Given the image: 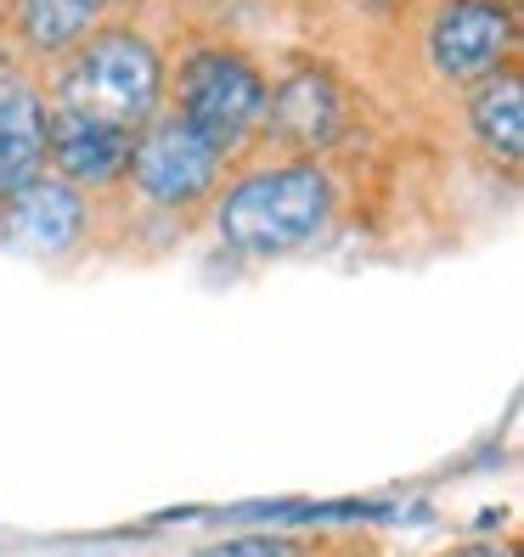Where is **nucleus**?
<instances>
[{"mask_svg":"<svg viewBox=\"0 0 524 557\" xmlns=\"http://www.w3.org/2000/svg\"><path fill=\"white\" fill-rule=\"evenodd\" d=\"M344 214V181L327 158H282V152H254L232 163L220 181L204 220L220 243V253L243 259V265H271L293 259L316 243Z\"/></svg>","mask_w":524,"mask_h":557,"instance_id":"f257e3e1","label":"nucleus"},{"mask_svg":"<svg viewBox=\"0 0 524 557\" xmlns=\"http://www.w3.org/2000/svg\"><path fill=\"white\" fill-rule=\"evenodd\" d=\"M51 108L85 113L119 129H142L163 113L170 90V46L147 17H108L90 40H80L62 62L40 74Z\"/></svg>","mask_w":524,"mask_h":557,"instance_id":"f03ea898","label":"nucleus"},{"mask_svg":"<svg viewBox=\"0 0 524 557\" xmlns=\"http://www.w3.org/2000/svg\"><path fill=\"white\" fill-rule=\"evenodd\" d=\"M271 62L232 35H192L170 51V90L163 113L192 124L220 158L259 152V119H266Z\"/></svg>","mask_w":524,"mask_h":557,"instance_id":"7ed1b4c3","label":"nucleus"},{"mask_svg":"<svg viewBox=\"0 0 524 557\" xmlns=\"http://www.w3.org/2000/svg\"><path fill=\"white\" fill-rule=\"evenodd\" d=\"M362 113H367L362 85H355L339 62L300 51L271 74L266 119H259V152L333 163L355 136H362Z\"/></svg>","mask_w":524,"mask_h":557,"instance_id":"20e7f679","label":"nucleus"},{"mask_svg":"<svg viewBox=\"0 0 524 557\" xmlns=\"http://www.w3.org/2000/svg\"><path fill=\"white\" fill-rule=\"evenodd\" d=\"M519 7L497 0H423L412 12L417 74L440 96H463L519 62Z\"/></svg>","mask_w":524,"mask_h":557,"instance_id":"39448f33","label":"nucleus"},{"mask_svg":"<svg viewBox=\"0 0 524 557\" xmlns=\"http://www.w3.org/2000/svg\"><path fill=\"white\" fill-rule=\"evenodd\" d=\"M232 175V158H220L198 129L181 124L175 113H158L136 129V147H130V175L119 198L142 214L175 220L186 225L192 214H204L209 198L220 191V181Z\"/></svg>","mask_w":524,"mask_h":557,"instance_id":"423d86ee","label":"nucleus"},{"mask_svg":"<svg viewBox=\"0 0 524 557\" xmlns=\"http://www.w3.org/2000/svg\"><path fill=\"white\" fill-rule=\"evenodd\" d=\"M96 220H102V203H90L69 181L40 175L12 198H0V253L62 265V259L85 253V243L96 237Z\"/></svg>","mask_w":524,"mask_h":557,"instance_id":"0eeeda50","label":"nucleus"},{"mask_svg":"<svg viewBox=\"0 0 524 557\" xmlns=\"http://www.w3.org/2000/svg\"><path fill=\"white\" fill-rule=\"evenodd\" d=\"M130 147L136 129H119L85 113H62L51 108V136H46V175L69 181L74 191H85L90 203H113L130 175Z\"/></svg>","mask_w":524,"mask_h":557,"instance_id":"6e6552de","label":"nucleus"},{"mask_svg":"<svg viewBox=\"0 0 524 557\" xmlns=\"http://www.w3.org/2000/svg\"><path fill=\"white\" fill-rule=\"evenodd\" d=\"M108 23L96 0H0V40H7L28 69H51L80 40H90Z\"/></svg>","mask_w":524,"mask_h":557,"instance_id":"1a4fd4ad","label":"nucleus"},{"mask_svg":"<svg viewBox=\"0 0 524 557\" xmlns=\"http://www.w3.org/2000/svg\"><path fill=\"white\" fill-rule=\"evenodd\" d=\"M456 124H463L468 147L485 163L513 175L524 163V69L519 62L456 96Z\"/></svg>","mask_w":524,"mask_h":557,"instance_id":"9d476101","label":"nucleus"},{"mask_svg":"<svg viewBox=\"0 0 524 557\" xmlns=\"http://www.w3.org/2000/svg\"><path fill=\"white\" fill-rule=\"evenodd\" d=\"M46 136H51V96L28 69L0 85V198L23 191L46 175Z\"/></svg>","mask_w":524,"mask_h":557,"instance_id":"9b49d317","label":"nucleus"},{"mask_svg":"<svg viewBox=\"0 0 524 557\" xmlns=\"http://www.w3.org/2000/svg\"><path fill=\"white\" fill-rule=\"evenodd\" d=\"M192 557H316V541L293 535V530H243V535H226Z\"/></svg>","mask_w":524,"mask_h":557,"instance_id":"f8f14e48","label":"nucleus"},{"mask_svg":"<svg viewBox=\"0 0 524 557\" xmlns=\"http://www.w3.org/2000/svg\"><path fill=\"white\" fill-rule=\"evenodd\" d=\"M440 557H519L513 546H497V541H468V546H451Z\"/></svg>","mask_w":524,"mask_h":557,"instance_id":"ddd939ff","label":"nucleus"},{"mask_svg":"<svg viewBox=\"0 0 524 557\" xmlns=\"http://www.w3.org/2000/svg\"><path fill=\"white\" fill-rule=\"evenodd\" d=\"M108 17H142V0H96Z\"/></svg>","mask_w":524,"mask_h":557,"instance_id":"4468645a","label":"nucleus"},{"mask_svg":"<svg viewBox=\"0 0 524 557\" xmlns=\"http://www.w3.org/2000/svg\"><path fill=\"white\" fill-rule=\"evenodd\" d=\"M277 7H305V0H277Z\"/></svg>","mask_w":524,"mask_h":557,"instance_id":"2eb2a0df","label":"nucleus"},{"mask_svg":"<svg viewBox=\"0 0 524 557\" xmlns=\"http://www.w3.org/2000/svg\"><path fill=\"white\" fill-rule=\"evenodd\" d=\"M497 7H519V0H497Z\"/></svg>","mask_w":524,"mask_h":557,"instance_id":"dca6fc26","label":"nucleus"}]
</instances>
